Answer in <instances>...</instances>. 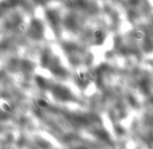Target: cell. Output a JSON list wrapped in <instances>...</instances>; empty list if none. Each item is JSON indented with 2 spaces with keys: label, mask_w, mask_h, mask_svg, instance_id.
I'll return each mask as SVG.
<instances>
[{
  "label": "cell",
  "mask_w": 153,
  "mask_h": 149,
  "mask_svg": "<svg viewBox=\"0 0 153 149\" xmlns=\"http://www.w3.org/2000/svg\"><path fill=\"white\" fill-rule=\"evenodd\" d=\"M2 107H3V109H4L5 112H11V111H12V107H11V105H9V104H7V103H3Z\"/></svg>",
  "instance_id": "cell-3"
},
{
  "label": "cell",
  "mask_w": 153,
  "mask_h": 149,
  "mask_svg": "<svg viewBox=\"0 0 153 149\" xmlns=\"http://www.w3.org/2000/svg\"><path fill=\"white\" fill-rule=\"evenodd\" d=\"M94 36H95L96 39H102V37H103V32H101V30H96L95 32H94Z\"/></svg>",
  "instance_id": "cell-1"
},
{
  "label": "cell",
  "mask_w": 153,
  "mask_h": 149,
  "mask_svg": "<svg viewBox=\"0 0 153 149\" xmlns=\"http://www.w3.org/2000/svg\"><path fill=\"white\" fill-rule=\"evenodd\" d=\"M37 83H38L39 86H41V87H44V85H45V81H44V79L42 77H37Z\"/></svg>",
  "instance_id": "cell-4"
},
{
  "label": "cell",
  "mask_w": 153,
  "mask_h": 149,
  "mask_svg": "<svg viewBox=\"0 0 153 149\" xmlns=\"http://www.w3.org/2000/svg\"><path fill=\"white\" fill-rule=\"evenodd\" d=\"M38 104H39V106H41V107H46V106L48 105V103L44 100V99H39Z\"/></svg>",
  "instance_id": "cell-2"
}]
</instances>
